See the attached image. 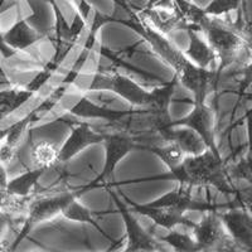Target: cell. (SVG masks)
<instances>
[{"instance_id":"obj_1","label":"cell","mask_w":252,"mask_h":252,"mask_svg":"<svg viewBox=\"0 0 252 252\" xmlns=\"http://www.w3.org/2000/svg\"><path fill=\"white\" fill-rule=\"evenodd\" d=\"M166 178L175 179L181 184L189 187H213L223 194H232V188L228 179V172L220 155L212 150H206L202 154L187 157L181 166L170 170Z\"/></svg>"},{"instance_id":"obj_2","label":"cell","mask_w":252,"mask_h":252,"mask_svg":"<svg viewBox=\"0 0 252 252\" xmlns=\"http://www.w3.org/2000/svg\"><path fill=\"white\" fill-rule=\"evenodd\" d=\"M199 28L220 61V66L216 69L220 75L227 67L238 62L241 55L250 49L246 39L227 20L207 15Z\"/></svg>"},{"instance_id":"obj_3","label":"cell","mask_w":252,"mask_h":252,"mask_svg":"<svg viewBox=\"0 0 252 252\" xmlns=\"http://www.w3.org/2000/svg\"><path fill=\"white\" fill-rule=\"evenodd\" d=\"M94 90H109L115 92L120 97L125 98L132 107H145L150 96V91L140 83L115 71L97 69L94 72L91 83L87 86V91Z\"/></svg>"},{"instance_id":"obj_4","label":"cell","mask_w":252,"mask_h":252,"mask_svg":"<svg viewBox=\"0 0 252 252\" xmlns=\"http://www.w3.org/2000/svg\"><path fill=\"white\" fill-rule=\"evenodd\" d=\"M190 231L198 251H240L217 211H208V215L199 223H194Z\"/></svg>"},{"instance_id":"obj_5","label":"cell","mask_w":252,"mask_h":252,"mask_svg":"<svg viewBox=\"0 0 252 252\" xmlns=\"http://www.w3.org/2000/svg\"><path fill=\"white\" fill-rule=\"evenodd\" d=\"M78 197L77 190L73 189H47L37 197L32 198L28 202L26 223L33 227L34 224L53 220L57 216L62 215L63 209L66 208L73 199Z\"/></svg>"},{"instance_id":"obj_6","label":"cell","mask_w":252,"mask_h":252,"mask_svg":"<svg viewBox=\"0 0 252 252\" xmlns=\"http://www.w3.org/2000/svg\"><path fill=\"white\" fill-rule=\"evenodd\" d=\"M105 150H106V161H105V165H103V169L101 172V174L98 175L94 182H91L90 184H87L86 187L78 189L77 193L78 195H81L82 193L89 192L91 189L96 188V187L100 186H109V181L111 179V175L114 173L115 166L119 161L125 157L130 150H132L134 148H136L138 143L132 138L131 135L126 134L124 131H118L112 132V134H105Z\"/></svg>"},{"instance_id":"obj_7","label":"cell","mask_w":252,"mask_h":252,"mask_svg":"<svg viewBox=\"0 0 252 252\" xmlns=\"http://www.w3.org/2000/svg\"><path fill=\"white\" fill-rule=\"evenodd\" d=\"M109 193L125 222L126 240H127L125 245V251H161L160 245L158 244L159 238L157 241V237L153 233H149L141 227V224L132 217V215L127 209V203L120 201L119 195L111 189H109Z\"/></svg>"},{"instance_id":"obj_8","label":"cell","mask_w":252,"mask_h":252,"mask_svg":"<svg viewBox=\"0 0 252 252\" xmlns=\"http://www.w3.org/2000/svg\"><path fill=\"white\" fill-rule=\"evenodd\" d=\"M69 118H71V120L62 119L64 123L67 121L69 125H73V127H72V132L69 134L67 140L60 148V153H58V161L60 163H67L75 155L82 152L83 149H86L87 146L103 143V140H105V134L96 132L87 123H78L77 119L75 121L72 119L71 114H69Z\"/></svg>"},{"instance_id":"obj_9","label":"cell","mask_w":252,"mask_h":252,"mask_svg":"<svg viewBox=\"0 0 252 252\" xmlns=\"http://www.w3.org/2000/svg\"><path fill=\"white\" fill-rule=\"evenodd\" d=\"M175 126H186L192 129L203 140L207 149L212 150L216 155H220L216 144L212 109L207 106L206 102H194V107L188 116L173 121L172 127Z\"/></svg>"},{"instance_id":"obj_10","label":"cell","mask_w":252,"mask_h":252,"mask_svg":"<svg viewBox=\"0 0 252 252\" xmlns=\"http://www.w3.org/2000/svg\"><path fill=\"white\" fill-rule=\"evenodd\" d=\"M227 212L220 213V217L238 249L252 251V215L245 207L229 203Z\"/></svg>"},{"instance_id":"obj_11","label":"cell","mask_w":252,"mask_h":252,"mask_svg":"<svg viewBox=\"0 0 252 252\" xmlns=\"http://www.w3.org/2000/svg\"><path fill=\"white\" fill-rule=\"evenodd\" d=\"M125 202L131 207L132 211L140 213V215L146 216V217H149L150 220H154L155 224L164 227V228L168 229V231L175 228L177 226H187L190 229L194 226L193 222H190L188 218L184 217L183 212L177 211V209L174 208H169V207H153L149 206V204L136 206V204L132 203V202L129 201L126 197Z\"/></svg>"},{"instance_id":"obj_12","label":"cell","mask_w":252,"mask_h":252,"mask_svg":"<svg viewBox=\"0 0 252 252\" xmlns=\"http://www.w3.org/2000/svg\"><path fill=\"white\" fill-rule=\"evenodd\" d=\"M44 37L46 35L31 26L27 19H19L14 26H12V28L0 33V38L15 52L23 51L33 46Z\"/></svg>"},{"instance_id":"obj_13","label":"cell","mask_w":252,"mask_h":252,"mask_svg":"<svg viewBox=\"0 0 252 252\" xmlns=\"http://www.w3.org/2000/svg\"><path fill=\"white\" fill-rule=\"evenodd\" d=\"M131 110H112L92 102L86 96H81L80 100L72 107L69 114L80 119H103L112 124H118L131 114Z\"/></svg>"},{"instance_id":"obj_14","label":"cell","mask_w":252,"mask_h":252,"mask_svg":"<svg viewBox=\"0 0 252 252\" xmlns=\"http://www.w3.org/2000/svg\"><path fill=\"white\" fill-rule=\"evenodd\" d=\"M186 31L189 35V47L186 49L184 55L197 66L208 68V66L217 61L215 51L208 44L202 31L194 28H187Z\"/></svg>"},{"instance_id":"obj_15","label":"cell","mask_w":252,"mask_h":252,"mask_svg":"<svg viewBox=\"0 0 252 252\" xmlns=\"http://www.w3.org/2000/svg\"><path fill=\"white\" fill-rule=\"evenodd\" d=\"M141 149L150 150L155 155H158L166 164V166L170 170L175 169L178 166H181L183 164V161L186 160V158L188 157V154L184 152L183 148L174 140L166 141L165 145H154V144L143 145Z\"/></svg>"},{"instance_id":"obj_16","label":"cell","mask_w":252,"mask_h":252,"mask_svg":"<svg viewBox=\"0 0 252 252\" xmlns=\"http://www.w3.org/2000/svg\"><path fill=\"white\" fill-rule=\"evenodd\" d=\"M46 172V168H33V169L28 170L23 174L13 178L12 181H9L8 186H6V190L9 193H12V194L18 195V197H31L32 190H33L34 186L39 181L42 174Z\"/></svg>"},{"instance_id":"obj_17","label":"cell","mask_w":252,"mask_h":252,"mask_svg":"<svg viewBox=\"0 0 252 252\" xmlns=\"http://www.w3.org/2000/svg\"><path fill=\"white\" fill-rule=\"evenodd\" d=\"M178 83L179 82H178V78L175 76L170 82L161 83L159 86L150 90L149 101H148V105L145 107L153 110V111L161 112V114L168 112V107H169Z\"/></svg>"},{"instance_id":"obj_18","label":"cell","mask_w":252,"mask_h":252,"mask_svg":"<svg viewBox=\"0 0 252 252\" xmlns=\"http://www.w3.org/2000/svg\"><path fill=\"white\" fill-rule=\"evenodd\" d=\"M58 153L60 149L56 148L53 143L47 140H39L32 144L31 155L34 161L35 168H46L49 169L58 163Z\"/></svg>"},{"instance_id":"obj_19","label":"cell","mask_w":252,"mask_h":252,"mask_svg":"<svg viewBox=\"0 0 252 252\" xmlns=\"http://www.w3.org/2000/svg\"><path fill=\"white\" fill-rule=\"evenodd\" d=\"M33 92L24 90H5L0 91V120L19 109L33 96Z\"/></svg>"},{"instance_id":"obj_20","label":"cell","mask_w":252,"mask_h":252,"mask_svg":"<svg viewBox=\"0 0 252 252\" xmlns=\"http://www.w3.org/2000/svg\"><path fill=\"white\" fill-rule=\"evenodd\" d=\"M62 216L64 218H67V220H75V222L92 224V226L96 227V228H97L103 236H106L107 237L106 233L103 232L102 229H101L100 224L97 223V220H94V215H92L91 211H90L89 208H86V207H83L82 204L77 201V198H76V199H73V201H72L71 203L66 207V208L63 209Z\"/></svg>"},{"instance_id":"obj_21","label":"cell","mask_w":252,"mask_h":252,"mask_svg":"<svg viewBox=\"0 0 252 252\" xmlns=\"http://www.w3.org/2000/svg\"><path fill=\"white\" fill-rule=\"evenodd\" d=\"M159 241L165 242V244L170 245L175 251H183V252H193L198 251L197 250V242H195L193 235H187V233L177 231V229H169L168 235L164 237H159Z\"/></svg>"},{"instance_id":"obj_22","label":"cell","mask_w":252,"mask_h":252,"mask_svg":"<svg viewBox=\"0 0 252 252\" xmlns=\"http://www.w3.org/2000/svg\"><path fill=\"white\" fill-rule=\"evenodd\" d=\"M244 0H211L208 5L203 8L204 13L209 17L220 18L235 10H240Z\"/></svg>"},{"instance_id":"obj_23","label":"cell","mask_w":252,"mask_h":252,"mask_svg":"<svg viewBox=\"0 0 252 252\" xmlns=\"http://www.w3.org/2000/svg\"><path fill=\"white\" fill-rule=\"evenodd\" d=\"M228 174L236 179H245L252 184V153H247L246 157L229 169Z\"/></svg>"},{"instance_id":"obj_24","label":"cell","mask_w":252,"mask_h":252,"mask_svg":"<svg viewBox=\"0 0 252 252\" xmlns=\"http://www.w3.org/2000/svg\"><path fill=\"white\" fill-rule=\"evenodd\" d=\"M247 46L250 47V49H251V52H252V38L251 39L247 40ZM240 73L242 75V80L238 82L237 94H238V98L241 100V98L245 96V92H246V90L252 85V60H251V62L247 64V66H245L244 68L241 69Z\"/></svg>"},{"instance_id":"obj_25","label":"cell","mask_w":252,"mask_h":252,"mask_svg":"<svg viewBox=\"0 0 252 252\" xmlns=\"http://www.w3.org/2000/svg\"><path fill=\"white\" fill-rule=\"evenodd\" d=\"M55 73H56L55 69L51 68V67L48 66H44V68L42 69V71H40L39 73H38V75L28 83V85H27L26 89L28 90V91L35 94V92L39 91V90L42 89V87H43L49 80H51L52 76L55 75Z\"/></svg>"},{"instance_id":"obj_26","label":"cell","mask_w":252,"mask_h":252,"mask_svg":"<svg viewBox=\"0 0 252 252\" xmlns=\"http://www.w3.org/2000/svg\"><path fill=\"white\" fill-rule=\"evenodd\" d=\"M12 216L6 213L5 211H3V209H0V240L5 235L9 227L12 226Z\"/></svg>"},{"instance_id":"obj_27","label":"cell","mask_w":252,"mask_h":252,"mask_svg":"<svg viewBox=\"0 0 252 252\" xmlns=\"http://www.w3.org/2000/svg\"><path fill=\"white\" fill-rule=\"evenodd\" d=\"M235 204L238 207H245V208H246L247 211H249V212L252 215V197L250 193L246 195H238L237 194Z\"/></svg>"},{"instance_id":"obj_28","label":"cell","mask_w":252,"mask_h":252,"mask_svg":"<svg viewBox=\"0 0 252 252\" xmlns=\"http://www.w3.org/2000/svg\"><path fill=\"white\" fill-rule=\"evenodd\" d=\"M145 8H174L173 0H148Z\"/></svg>"},{"instance_id":"obj_29","label":"cell","mask_w":252,"mask_h":252,"mask_svg":"<svg viewBox=\"0 0 252 252\" xmlns=\"http://www.w3.org/2000/svg\"><path fill=\"white\" fill-rule=\"evenodd\" d=\"M246 121H247V134H249V150L247 153H252V109L246 112Z\"/></svg>"},{"instance_id":"obj_30","label":"cell","mask_w":252,"mask_h":252,"mask_svg":"<svg viewBox=\"0 0 252 252\" xmlns=\"http://www.w3.org/2000/svg\"><path fill=\"white\" fill-rule=\"evenodd\" d=\"M8 182V173H6L5 165L3 163H0V190L6 189Z\"/></svg>"},{"instance_id":"obj_31","label":"cell","mask_w":252,"mask_h":252,"mask_svg":"<svg viewBox=\"0 0 252 252\" xmlns=\"http://www.w3.org/2000/svg\"><path fill=\"white\" fill-rule=\"evenodd\" d=\"M10 81H9V78L6 77L5 72H4V69L1 68V66H0V86H8L10 87Z\"/></svg>"},{"instance_id":"obj_32","label":"cell","mask_w":252,"mask_h":252,"mask_svg":"<svg viewBox=\"0 0 252 252\" xmlns=\"http://www.w3.org/2000/svg\"><path fill=\"white\" fill-rule=\"evenodd\" d=\"M9 0H0V13L3 12L4 10V5H5L6 3H8Z\"/></svg>"},{"instance_id":"obj_33","label":"cell","mask_w":252,"mask_h":252,"mask_svg":"<svg viewBox=\"0 0 252 252\" xmlns=\"http://www.w3.org/2000/svg\"><path fill=\"white\" fill-rule=\"evenodd\" d=\"M246 98H250V100H252V96H250V97H246Z\"/></svg>"},{"instance_id":"obj_34","label":"cell","mask_w":252,"mask_h":252,"mask_svg":"<svg viewBox=\"0 0 252 252\" xmlns=\"http://www.w3.org/2000/svg\"><path fill=\"white\" fill-rule=\"evenodd\" d=\"M0 140H1V139H0ZM0 163H1V161H0Z\"/></svg>"}]
</instances>
